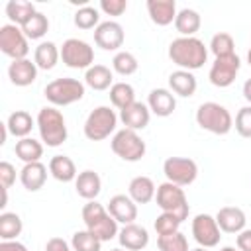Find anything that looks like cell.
I'll use <instances>...</instances> for the list:
<instances>
[{
	"label": "cell",
	"mask_w": 251,
	"mask_h": 251,
	"mask_svg": "<svg viewBox=\"0 0 251 251\" xmlns=\"http://www.w3.org/2000/svg\"><path fill=\"white\" fill-rule=\"evenodd\" d=\"M169 59L182 71H196L208 59V49L202 39L194 37H176L169 45Z\"/></svg>",
	"instance_id": "cell-1"
},
{
	"label": "cell",
	"mask_w": 251,
	"mask_h": 251,
	"mask_svg": "<svg viewBox=\"0 0 251 251\" xmlns=\"http://www.w3.org/2000/svg\"><path fill=\"white\" fill-rule=\"evenodd\" d=\"M82 222L86 226V229L96 235L102 243L104 241H110L114 239L120 229H118V222L110 216L108 208H104L100 202L96 200H88L84 206H82Z\"/></svg>",
	"instance_id": "cell-2"
},
{
	"label": "cell",
	"mask_w": 251,
	"mask_h": 251,
	"mask_svg": "<svg viewBox=\"0 0 251 251\" xmlns=\"http://www.w3.org/2000/svg\"><path fill=\"white\" fill-rule=\"evenodd\" d=\"M37 129H39V137L47 147H59L67 141V124L63 114L53 108V106H45L39 110L37 114Z\"/></svg>",
	"instance_id": "cell-3"
},
{
	"label": "cell",
	"mask_w": 251,
	"mask_h": 251,
	"mask_svg": "<svg viewBox=\"0 0 251 251\" xmlns=\"http://www.w3.org/2000/svg\"><path fill=\"white\" fill-rule=\"evenodd\" d=\"M196 124L214 135H226L233 127V118L226 106L218 102H204L196 110Z\"/></svg>",
	"instance_id": "cell-4"
},
{
	"label": "cell",
	"mask_w": 251,
	"mask_h": 251,
	"mask_svg": "<svg viewBox=\"0 0 251 251\" xmlns=\"http://www.w3.org/2000/svg\"><path fill=\"white\" fill-rule=\"evenodd\" d=\"M155 200H157V206L163 212L176 216L180 222H184L188 218L190 206H188V200H186V194H184L182 186L173 184V182L167 180V182H163V184L157 186Z\"/></svg>",
	"instance_id": "cell-5"
},
{
	"label": "cell",
	"mask_w": 251,
	"mask_h": 251,
	"mask_svg": "<svg viewBox=\"0 0 251 251\" xmlns=\"http://www.w3.org/2000/svg\"><path fill=\"white\" fill-rule=\"evenodd\" d=\"M43 94H45V98L53 106H69V104H75V102L82 100V96H84V84L78 78L63 76V78L51 80L45 86Z\"/></svg>",
	"instance_id": "cell-6"
},
{
	"label": "cell",
	"mask_w": 251,
	"mask_h": 251,
	"mask_svg": "<svg viewBox=\"0 0 251 251\" xmlns=\"http://www.w3.org/2000/svg\"><path fill=\"white\" fill-rule=\"evenodd\" d=\"M116 126H118L116 112L110 106H98L88 114L84 122V135L90 141H102L116 131Z\"/></svg>",
	"instance_id": "cell-7"
},
{
	"label": "cell",
	"mask_w": 251,
	"mask_h": 251,
	"mask_svg": "<svg viewBox=\"0 0 251 251\" xmlns=\"http://www.w3.org/2000/svg\"><path fill=\"white\" fill-rule=\"evenodd\" d=\"M110 147L122 161H127V163L139 161L147 151L145 141L139 137V133L133 131V129H127V127L114 133V137L110 141Z\"/></svg>",
	"instance_id": "cell-8"
},
{
	"label": "cell",
	"mask_w": 251,
	"mask_h": 251,
	"mask_svg": "<svg viewBox=\"0 0 251 251\" xmlns=\"http://www.w3.org/2000/svg\"><path fill=\"white\" fill-rule=\"evenodd\" d=\"M0 51L8 55L12 61L27 59L29 45H27V37L22 31V27L14 24H6L0 27Z\"/></svg>",
	"instance_id": "cell-9"
},
{
	"label": "cell",
	"mask_w": 251,
	"mask_h": 251,
	"mask_svg": "<svg viewBox=\"0 0 251 251\" xmlns=\"http://www.w3.org/2000/svg\"><path fill=\"white\" fill-rule=\"evenodd\" d=\"M163 173L169 182L178 186H188L198 176V165L188 157H169L163 163Z\"/></svg>",
	"instance_id": "cell-10"
},
{
	"label": "cell",
	"mask_w": 251,
	"mask_h": 251,
	"mask_svg": "<svg viewBox=\"0 0 251 251\" xmlns=\"http://www.w3.org/2000/svg\"><path fill=\"white\" fill-rule=\"evenodd\" d=\"M61 59L71 69H90L94 63V49L86 41L71 37L61 45Z\"/></svg>",
	"instance_id": "cell-11"
},
{
	"label": "cell",
	"mask_w": 251,
	"mask_h": 251,
	"mask_svg": "<svg viewBox=\"0 0 251 251\" xmlns=\"http://www.w3.org/2000/svg\"><path fill=\"white\" fill-rule=\"evenodd\" d=\"M239 67H241V59L235 53L233 55H226V57H216V61L210 67L208 78H210V82L214 86L226 88L235 80V76L239 73Z\"/></svg>",
	"instance_id": "cell-12"
},
{
	"label": "cell",
	"mask_w": 251,
	"mask_h": 251,
	"mask_svg": "<svg viewBox=\"0 0 251 251\" xmlns=\"http://www.w3.org/2000/svg\"><path fill=\"white\" fill-rule=\"evenodd\" d=\"M222 229L216 222L214 216L210 214H198L194 220H192V235L196 239V243L204 249H210V247H216L220 243V235Z\"/></svg>",
	"instance_id": "cell-13"
},
{
	"label": "cell",
	"mask_w": 251,
	"mask_h": 251,
	"mask_svg": "<svg viewBox=\"0 0 251 251\" xmlns=\"http://www.w3.org/2000/svg\"><path fill=\"white\" fill-rule=\"evenodd\" d=\"M124 39L126 33L118 22H100V25L94 29V43L104 51H118L124 45Z\"/></svg>",
	"instance_id": "cell-14"
},
{
	"label": "cell",
	"mask_w": 251,
	"mask_h": 251,
	"mask_svg": "<svg viewBox=\"0 0 251 251\" xmlns=\"http://www.w3.org/2000/svg\"><path fill=\"white\" fill-rule=\"evenodd\" d=\"M108 212L118 224H135L137 220V204L129 198V194H116L108 202Z\"/></svg>",
	"instance_id": "cell-15"
},
{
	"label": "cell",
	"mask_w": 251,
	"mask_h": 251,
	"mask_svg": "<svg viewBox=\"0 0 251 251\" xmlns=\"http://www.w3.org/2000/svg\"><path fill=\"white\" fill-rule=\"evenodd\" d=\"M120 120L122 124L127 127V129H133V131H139V129H145L149 126V120H151V110L147 104L143 102H133L131 106L120 110Z\"/></svg>",
	"instance_id": "cell-16"
},
{
	"label": "cell",
	"mask_w": 251,
	"mask_h": 251,
	"mask_svg": "<svg viewBox=\"0 0 251 251\" xmlns=\"http://www.w3.org/2000/svg\"><path fill=\"white\" fill-rule=\"evenodd\" d=\"M216 222L224 233H239L245 229L247 218L245 212L237 206H224L216 214Z\"/></svg>",
	"instance_id": "cell-17"
},
{
	"label": "cell",
	"mask_w": 251,
	"mask_h": 251,
	"mask_svg": "<svg viewBox=\"0 0 251 251\" xmlns=\"http://www.w3.org/2000/svg\"><path fill=\"white\" fill-rule=\"evenodd\" d=\"M118 241L122 245V249H127V251H141L147 247L149 243V233L143 226H137V224H127L120 229L118 233Z\"/></svg>",
	"instance_id": "cell-18"
},
{
	"label": "cell",
	"mask_w": 251,
	"mask_h": 251,
	"mask_svg": "<svg viewBox=\"0 0 251 251\" xmlns=\"http://www.w3.org/2000/svg\"><path fill=\"white\" fill-rule=\"evenodd\" d=\"M147 106L149 110L159 116V118H167L175 112L176 108V98L169 88H153L147 96Z\"/></svg>",
	"instance_id": "cell-19"
},
{
	"label": "cell",
	"mask_w": 251,
	"mask_h": 251,
	"mask_svg": "<svg viewBox=\"0 0 251 251\" xmlns=\"http://www.w3.org/2000/svg\"><path fill=\"white\" fill-rule=\"evenodd\" d=\"M8 76H10V82L16 86H29L37 78V65L31 63L29 59L12 61L8 67Z\"/></svg>",
	"instance_id": "cell-20"
},
{
	"label": "cell",
	"mask_w": 251,
	"mask_h": 251,
	"mask_svg": "<svg viewBox=\"0 0 251 251\" xmlns=\"http://www.w3.org/2000/svg\"><path fill=\"white\" fill-rule=\"evenodd\" d=\"M47 180V167L37 161V163H27L24 165V169L20 171V182L24 184L25 190L29 192H37L39 188H43Z\"/></svg>",
	"instance_id": "cell-21"
},
{
	"label": "cell",
	"mask_w": 251,
	"mask_h": 251,
	"mask_svg": "<svg viewBox=\"0 0 251 251\" xmlns=\"http://www.w3.org/2000/svg\"><path fill=\"white\" fill-rule=\"evenodd\" d=\"M75 190L84 200H96V196L102 190V180H100L98 173H94L90 169L78 173L75 178Z\"/></svg>",
	"instance_id": "cell-22"
},
{
	"label": "cell",
	"mask_w": 251,
	"mask_h": 251,
	"mask_svg": "<svg viewBox=\"0 0 251 251\" xmlns=\"http://www.w3.org/2000/svg\"><path fill=\"white\" fill-rule=\"evenodd\" d=\"M147 12L153 24L169 25L176 18V4L175 0H147Z\"/></svg>",
	"instance_id": "cell-23"
},
{
	"label": "cell",
	"mask_w": 251,
	"mask_h": 251,
	"mask_svg": "<svg viewBox=\"0 0 251 251\" xmlns=\"http://www.w3.org/2000/svg\"><path fill=\"white\" fill-rule=\"evenodd\" d=\"M196 86H198L196 76L190 71L178 69V71H175V73L169 75V88H171V92H175V94H178L182 98L194 96Z\"/></svg>",
	"instance_id": "cell-24"
},
{
	"label": "cell",
	"mask_w": 251,
	"mask_h": 251,
	"mask_svg": "<svg viewBox=\"0 0 251 251\" xmlns=\"http://www.w3.org/2000/svg\"><path fill=\"white\" fill-rule=\"evenodd\" d=\"M127 190H129V198H131L135 204H147V202H151V200L155 198V194H157L155 182H153L149 176H143V175L131 178Z\"/></svg>",
	"instance_id": "cell-25"
},
{
	"label": "cell",
	"mask_w": 251,
	"mask_h": 251,
	"mask_svg": "<svg viewBox=\"0 0 251 251\" xmlns=\"http://www.w3.org/2000/svg\"><path fill=\"white\" fill-rule=\"evenodd\" d=\"M6 126H8V131H10L14 137L24 139V137H27V135L31 133L33 126H37V124L33 122V118H31L29 112H25V110H16V112H12V114L8 116Z\"/></svg>",
	"instance_id": "cell-26"
},
{
	"label": "cell",
	"mask_w": 251,
	"mask_h": 251,
	"mask_svg": "<svg viewBox=\"0 0 251 251\" xmlns=\"http://www.w3.org/2000/svg\"><path fill=\"white\" fill-rule=\"evenodd\" d=\"M200 25H202V18L192 8L180 10L175 18V27L180 33V37H194V33L200 29Z\"/></svg>",
	"instance_id": "cell-27"
},
{
	"label": "cell",
	"mask_w": 251,
	"mask_h": 251,
	"mask_svg": "<svg viewBox=\"0 0 251 251\" xmlns=\"http://www.w3.org/2000/svg\"><path fill=\"white\" fill-rule=\"evenodd\" d=\"M59 59H61V49H59L53 41H41V43L35 47L33 63L37 65V69L51 71V69L57 65Z\"/></svg>",
	"instance_id": "cell-28"
},
{
	"label": "cell",
	"mask_w": 251,
	"mask_h": 251,
	"mask_svg": "<svg viewBox=\"0 0 251 251\" xmlns=\"http://www.w3.org/2000/svg\"><path fill=\"white\" fill-rule=\"evenodd\" d=\"M49 173L59 182H71L78 175L73 159L67 157V155H55V157H51V161H49Z\"/></svg>",
	"instance_id": "cell-29"
},
{
	"label": "cell",
	"mask_w": 251,
	"mask_h": 251,
	"mask_svg": "<svg viewBox=\"0 0 251 251\" xmlns=\"http://www.w3.org/2000/svg\"><path fill=\"white\" fill-rule=\"evenodd\" d=\"M112 80H114V75L108 67L104 65H92L90 69H86L84 73V82L86 86H90L92 90H106V88H112Z\"/></svg>",
	"instance_id": "cell-30"
},
{
	"label": "cell",
	"mask_w": 251,
	"mask_h": 251,
	"mask_svg": "<svg viewBox=\"0 0 251 251\" xmlns=\"http://www.w3.org/2000/svg\"><path fill=\"white\" fill-rule=\"evenodd\" d=\"M37 10H35V6L31 4V2H27V0H10L8 4H6V16L10 18V22L14 24V25H24V24H27L29 22V18L35 14Z\"/></svg>",
	"instance_id": "cell-31"
},
{
	"label": "cell",
	"mask_w": 251,
	"mask_h": 251,
	"mask_svg": "<svg viewBox=\"0 0 251 251\" xmlns=\"http://www.w3.org/2000/svg\"><path fill=\"white\" fill-rule=\"evenodd\" d=\"M14 151H16V157L20 161H24L25 165L27 163H37L43 157V145L33 137H24V139L16 141Z\"/></svg>",
	"instance_id": "cell-32"
},
{
	"label": "cell",
	"mask_w": 251,
	"mask_h": 251,
	"mask_svg": "<svg viewBox=\"0 0 251 251\" xmlns=\"http://www.w3.org/2000/svg\"><path fill=\"white\" fill-rule=\"evenodd\" d=\"M24 229L22 218L16 212H2L0 214V237L2 241H14Z\"/></svg>",
	"instance_id": "cell-33"
},
{
	"label": "cell",
	"mask_w": 251,
	"mask_h": 251,
	"mask_svg": "<svg viewBox=\"0 0 251 251\" xmlns=\"http://www.w3.org/2000/svg\"><path fill=\"white\" fill-rule=\"evenodd\" d=\"M110 102L118 110H124L127 106H131L135 102V90H133V86L127 84V82H114L112 88H110Z\"/></svg>",
	"instance_id": "cell-34"
},
{
	"label": "cell",
	"mask_w": 251,
	"mask_h": 251,
	"mask_svg": "<svg viewBox=\"0 0 251 251\" xmlns=\"http://www.w3.org/2000/svg\"><path fill=\"white\" fill-rule=\"evenodd\" d=\"M22 31L25 33L27 39H41L49 31V20H47V16L41 14V12H35L29 18V22L22 25Z\"/></svg>",
	"instance_id": "cell-35"
},
{
	"label": "cell",
	"mask_w": 251,
	"mask_h": 251,
	"mask_svg": "<svg viewBox=\"0 0 251 251\" xmlns=\"http://www.w3.org/2000/svg\"><path fill=\"white\" fill-rule=\"evenodd\" d=\"M71 247H73V251H100L102 241L96 235H92L88 229H80V231L73 233Z\"/></svg>",
	"instance_id": "cell-36"
},
{
	"label": "cell",
	"mask_w": 251,
	"mask_h": 251,
	"mask_svg": "<svg viewBox=\"0 0 251 251\" xmlns=\"http://www.w3.org/2000/svg\"><path fill=\"white\" fill-rule=\"evenodd\" d=\"M112 67H114V71L118 75L129 76V75H133L137 71L139 63H137V59H135L133 53H129V51H118L114 55V59H112Z\"/></svg>",
	"instance_id": "cell-37"
},
{
	"label": "cell",
	"mask_w": 251,
	"mask_h": 251,
	"mask_svg": "<svg viewBox=\"0 0 251 251\" xmlns=\"http://www.w3.org/2000/svg\"><path fill=\"white\" fill-rule=\"evenodd\" d=\"M157 247L159 251H188V239L182 231H175L171 235H159Z\"/></svg>",
	"instance_id": "cell-38"
},
{
	"label": "cell",
	"mask_w": 251,
	"mask_h": 251,
	"mask_svg": "<svg viewBox=\"0 0 251 251\" xmlns=\"http://www.w3.org/2000/svg\"><path fill=\"white\" fill-rule=\"evenodd\" d=\"M75 25L78 29H92V27L96 29L100 25V14H98V10L92 8V6L78 8L76 14H75Z\"/></svg>",
	"instance_id": "cell-39"
},
{
	"label": "cell",
	"mask_w": 251,
	"mask_h": 251,
	"mask_svg": "<svg viewBox=\"0 0 251 251\" xmlns=\"http://www.w3.org/2000/svg\"><path fill=\"white\" fill-rule=\"evenodd\" d=\"M210 51L216 55V57H226V55H233L235 53V43H233V37L227 33V31H220L212 37L210 41Z\"/></svg>",
	"instance_id": "cell-40"
},
{
	"label": "cell",
	"mask_w": 251,
	"mask_h": 251,
	"mask_svg": "<svg viewBox=\"0 0 251 251\" xmlns=\"http://www.w3.org/2000/svg\"><path fill=\"white\" fill-rule=\"evenodd\" d=\"M180 220L176 218V216H173V214H167V212H161L157 218H155V231H157V235H171V233H175V231H178V227H180Z\"/></svg>",
	"instance_id": "cell-41"
},
{
	"label": "cell",
	"mask_w": 251,
	"mask_h": 251,
	"mask_svg": "<svg viewBox=\"0 0 251 251\" xmlns=\"http://www.w3.org/2000/svg\"><path fill=\"white\" fill-rule=\"evenodd\" d=\"M235 131L241 137L251 139V106H243L239 108V112L235 114Z\"/></svg>",
	"instance_id": "cell-42"
},
{
	"label": "cell",
	"mask_w": 251,
	"mask_h": 251,
	"mask_svg": "<svg viewBox=\"0 0 251 251\" xmlns=\"http://www.w3.org/2000/svg\"><path fill=\"white\" fill-rule=\"evenodd\" d=\"M100 10L106 16H122L127 10L126 0H100Z\"/></svg>",
	"instance_id": "cell-43"
},
{
	"label": "cell",
	"mask_w": 251,
	"mask_h": 251,
	"mask_svg": "<svg viewBox=\"0 0 251 251\" xmlns=\"http://www.w3.org/2000/svg\"><path fill=\"white\" fill-rule=\"evenodd\" d=\"M14 182H16V169H14V165L8 163V161H2L0 163V184H2V188H10Z\"/></svg>",
	"instance_id": "cell-44"
},
{
	"label": "cell",
	"mask_w": 251,
	"mask_h": 251,
	"mask_svg": "<svg viewBox=\"0 0 251 251\" xmlns=\"http://www.w3.org/2000/svg\"><path fill=\"white\" fill-rule=\"evenodd\" d=\"M45 251H73V247L63 237H51L45 243Z\"/></svg>",
	"instance_id": "cell-45"
},
{
	"label": "cell",
	"mask_w": 251,
	"mask_h": 251,
	"mask_svg": "<svg viewBox=\"0 0 251 251\" xmlns=\"http://www.w3.org/2000/svg\"><path fill=\"white\" fill-rule=\"evenodd\" d=\"M0 251H27V247L20 241H0Z\"/></svg>",
	"instance_id": "cell-46"
},
{
	"label": "cell",
	"mask_w": 251,
	"mask_h": 251,
	"mask_svg": "<svg viewBox=\"0 0 251 251\" xmlns=\"http://www.w3.org/2000/svg\"><path fill=\"white\" fill-rule=\"evenodd\" d=\"M243 98L249 102V106H251V78H247L245 82H243Z\"/></svg>",
	"instance_id": "cell-47"
},
{
	"label": "cell",
	"mask_w": 251,
	"mask_h": 251,
	"mask_svg": "<svg viewBox=\"0 0 251 251\" xmlns=\"http://www.w3.org/2000/svg\"><path fill=\"white\" fill-rule=\"evenodd\" d=\"M220 251H239V249H235V247H229V245H227V247H222Z\"/></svg>",
	"instance_id": "cell-48"
},
{
	"label": "cell",
	"mask_w": 251,
	"mask_h": 251,
	"mask_svg": "<svg viewBox=\"0 0 251 251\" xmlns=\"http://www.w3.org/2000/svg\"><path fill=\"white\" fill-rule=\"evenodd\" d=\"M247 63L251 65V47H249V51H247Z\"/></svg>",
	"instance_id": "cell-49"
},
{
	"label": "cell",
	"mask_w": 251,
	"mask_h": 251,
	"mask_svg": "<svg viewBox=\"0 0 251 251\" xmlns=\"http://www.w3.org/2000/svg\"><path fill=\"white\" fill-rule=\"evenodd\" d=\"M192 251H206L204 247H198V249H192Z\"/></svg>",
	"instance_id": "cell-50"
},
{
	"label": "cell",
	"mask_w": 251,
	"mask_h": 251,
	"mask_svg": "<svg viewBox=\"0 0 251 251\" xmlns=\"http://www.w3.org/2000/svg\"><path fill=\"white\" fill-rule=\"evenodd\" d=\"M110 251H127V249H110Z\"/></svg>",
	"instance_id": "cell-51"
}]
</instances>
